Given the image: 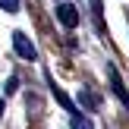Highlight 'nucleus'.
<instances>
[{
	"label": "nucleus",
	"mask_w": 129,
	"mask_h": 129,
	"mask_svg": "<svg viewBox=\"0 0 129 129\" xmlns=\"http://www.w3.org/2000/svg\"><path fill=\"white\" fill-rule=\"evenodd\" d=\"M13 47H16V54L22 57V60H35V57H38L35 44H31L28 38L22 35V31H13Z\"/></svg>",
	"instance_id": "f257e3e1"
},
{
	"label": "nucleus",
	"mask_w": 129,
	"mask_h": 129,
	"mask_svg": "<svg viewBox=\"0 0 129 129\" xmlns=\"http://www.w3.org/2000/svg\"><path fill=\"white\" fill-rule=\"evenodd\" d=\"M0 10H6V13H16V10H19V0H0Z\"/></svg>",
	"instance_id": "20e7f679"
},
{
	"label": "nucleus",
	"mask_w": 129,
	"mask_h": 129,
	"mask_svg": "<svg viewBox=\"0 0 129 129\" xmlns=\"http://www.w3.org/2000/svg\"><path fill=\"white\" fill-rule=\"evenodd\" d=\"M57 19H60L66 28H76L82 16H79V10H76L73 3H60V6H57Z\"/></svg>",
	"instance_id": "7ed1b4c3"
},
{
	"label": "nucleus",
	"mask_w": 129,
	"mask_h": 129,
	"mask_svg": "<svg viewBox=\"0 0 129 129\" xmlns=\"http://www.w3.org/2000/svg\"><path fill=\"white\" fill-rule=\"evenodd\" d=\"M0 117H3V101H0Z\"/></svg>",
	"instance_id": "39448f33"
},
{
	"label": "nucleus",
	"mask_w": 129,
	"mask_h": 129,
	"mask_svg": "<svg viewBox=\"0 0 129 129\" xmlns=\"http://www.w3.org/2000/svg\"><path fill=\"white\" fill-rule=\"evenodd\" d=\"M107 79H110V88H113V94H117L120 101H123V107L129 110V91H126V85H123V79H120V73L113 66H107Z\"/></svg>",
	"instance_id": "f03ea898"
}]
</instances>
